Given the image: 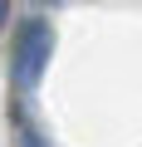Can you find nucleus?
Returning a JSON list of instances; mask_svg holds the SVG:
<instances>
[{"mask_svg": "<svg viewBox=\"0 0 142 147\" xmlns=\"http://www.w3.org/2000/svg\"><path fill=\"white\" fill-rule=\"evenodd\" d=\"M49 54H54V30H49V20H39V15L25 20V25L15 30V54H10V79H15L20 98L39 88L44 69H49Z\"/></svg>", "mask_w": 142, "mask_h": 147, "instance_id": "1", "label": "nucleus"}, {"mask_svg": "<svg viewBox=\"0 0 142 147\" xmlns=\"http://www.w3.org/2000/svg\"><path fill=\"white\" fill-rule=\"evenodd\" d=\"M15 137H20V147H49V142L39 137V127H34V118H30L25 108H15Z\"/></svg>", "mask_w": 142, "mask_h": 147, "instance_id": "2", "label": "nucleus"}, {"mask_svg": "<svg viewBox=\"0 0 142 147\" xmlns=\"http://www.w3.org/2000/svg\"><path fill=\"white\" fill-rule=\"evenodd\" d=\"M10 20V0H0V25H5Z\"/></svg>", "mask_w": 142, "mask_h": 147, "instance_id": "3", "label": "nucleus"}]
</instances>
